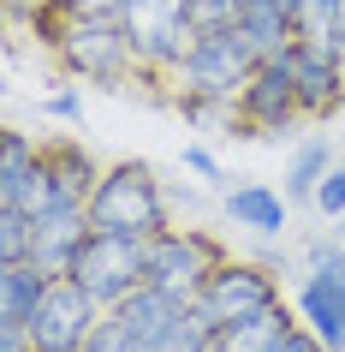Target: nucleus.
Wrapping results in <instances>:
<instances>
[{"label":"nucleus","instance_id":"nucleus-1","mask_svg":"<svg viewBox=\"0 0 345 352\" xmlns=\"http://www.w3.org/2000/svg\"><path fill=\"white\" fill-rule=\"evenodd\" d=\"M30 30L84 84H102V90L143 84V66L131 54V36H126V24H119V12H95L84 0H42L36 12H30Z\"/></svg>","mask_w":345,"mask_h":352},{"label":"nucleus","instance_id":"nucleus-2","mask_svg":"<svg viewBox=\"0 0 345 352\" xmlns=\"http://www.w3.org/2000/svg\"><path fill=\"white\" fill-rule=\"evenodd\" d=\"M90 221L102 233H131V239H155L173 227V197L155 179L149 162H113L90 197Z\"/></svg>","mask_w":345,"mask_h":352},{"label":"nucleus","instance_id":"nucleus-3","mask_svg":"<svg viewBox=\"0 0 345 352\" xmlns=\"http://www.w3.org/2000/svg\"><path fill=\"white\" fill-rule=\"evenodd\" d=\"M256 66H262V54L250 48V36H244L238 24L197 30L191 54H185L179 72H173V102H179V96H220V102H238V90L250 84Z\"/></svg>","mask_w":345,"mask_h":352},{"label":"nucleus","instance_id":"nucleus-4","mask_svg":"<svg viewBox=\"0 0 345 352\" xmlns=\"http://www.w3.org/2000/svg\"><path fill=\"white\" fill-rule=\"evenodd\" d=\"M113 12L126 24L137 66H143L149 78L173 84L179 60L191 54V42H197V12H191V0H119Z\"/></svg>","mask_w":345,"mask_h":352},{"label":"nucleus","instance_id":"nucleus-5","mask_svg":"<svg viewBox=\"0 0 345 352\" xmlns=\"http://www.w3.org/2000/svg\"><path fill=\"white\" fill-rule=\"evenodd\" d=\"M72 280L113 311L119 298H131L137 287H149V239L90 227V239L78 245V257H72Z\"/></svg>","mask_w":345,"mask_h":352},{"label":"nucleus","instance_id":"nucleus-6","mask_svg":"<svg viewBox=\"0 0 345 352\" xmlns=\"http://www.w3.org/2000/svg\"><path fill=\"white\" fill-rule=\"evenodd\" d=\"M233 257L226 245L209 233V227H167L149 239V287H161V293L185 298V305H197V293L209 287L220 263Z\"/></svg>","mask_w":345,"mask_h":352},{"label":"nucleus","instance_id":"nucleus-7","mask_svg":"<svg viewBox=\"0 0 345 352\" xmlns=\"http://www.w3.org/2000/svg\"><path fill=\"white\" fill-rule=\"evenodd\" d=\"M274 305H286L280 298V269H268V263H244V257H226L209 275V287L197 293V311L220 329H233V322H244V316H262L274 311Z\"/></svg>","mask_w":345,"mask_h":352},{"label":"nucleus","instance_id":"nucleus-8","mask_svg":"<svg viewBox=\"0 0 345 352\" xmlns=\"http://www.w3.org/2000/svg\"><path fill=\"white\" fill-rule=\"evenodd\" d=\"M102 311H108V305L95 293H84L72 275H54L42 287L36 311H30V346L36 352H84V340L95 334Z\"/></svg>","mask_w":345,"mask_h":352},{"label":"nucleus","instance_id":"nucleus-9","mask_svg":"<svg viewBox=\"0 0 345 352\" xmlns=\"http://www.w3.org/2000/svg\"><path fill=\"white\" fill-rule=\"evenodd\" d=\"M238 120H244V138H286L292 126L309 120L304 102H298V78H292L286 54L262 60L250 72V84L238 90Z\"/></svg>","mask_w":345,"mask_h":352},{"label":"nucleus","instance_id":"nucleus-10","mask_svg":"<svg viewBox=\"0 0 345 352\" xmlns=\"http://www.w3.org/2000/svg\"><path fill=\"white\" fill-rule=\"evenodd\" d=\"M286 66L298 78V102L309 120H333L345 108V54L322 36H292Z\"/></svg>","mask_w":345,"mask_h":352},{"label":"nucleus","instance_id":"nucleus-11","mask_svg":"<svg viewBox=\"0 0 345 352\" xmlns=\"http://www.w3.org/2000/svg\"><path fill=\"white\" fill-rule=\"evenodd\" d=\"M298 322L327 352H345V257L327 263V269L298 275Z\"/></svg>","mask_w":345,"mask_h":352},{"label":"nucleus","instance_id":"nucleus-12","mask_svg":"<svg viewBox=\"0 0 345 352\" xmlns=\"http://www.w3.org/2000/svg\"><path fill=\"white\" fill-rule=\"evenodd\" d=\"M90 209H42L36 221H30V251H24V263L30 269H42V275H72V257L78 245L90 239Z\"/></svg>","mask_w":345,"mask_h":352},{"label":"nucleus","instance_id":"nucleus-13","mask_svg":"<svg viewBox=\"0 0 345 352\" xmlns=\"http://www.w3.org/2000/svg\"><path fill=\"white\" fill-rule=\"evenodd\" d=\"M42 167H48V191H54V204H48V209H90L95 186H102V173H108L78 138L42 144Z\"/></svg>","mask_w":345,"mask_h":352},{"label":"nucleus","instance_id":"nucleus-14","mask_svg":"<svg viewBox=\"0 0 345 352\" xmlns=\"http://www.w3.org/2000/svg\"><path fill=\"white\" fill-rule=\"evenodd\" d=\"M220 215L233 227H244V233H256V239H280L292 227V197L262 186V179H244V186L220 191Z\"/></svg>","mask_w":345,"mask_h":352},{"label":"nucleus","instance_id":"nucleus-15","mask_svg":"<svg viewBox=\"0 0 345 352\" xmlns=\"http://www.w3.org/2000/svg\"><path fill=\"white\" fill-rule=\"evenodd\" d=\"M113 316H119V329H126V340H131L137 352H155V346L167 340V329L185 316V298L161 293V287H137L131 298L113 305Z\"/></svg>","mask_w":345,"mask_h":352},{"label":"nucleus","instance_id":"nucleus-16","mask_svg":"<svg viewBox=\"0 0 345 352\" xmlns=\"http://www.w3.org/2000/svg\"><path fill=\"white\" fill-rule=\"evenodd\" d=\"M333 162H340L333 138H327V131H304V138L292 144V155H286V197L292 204H316V186L327 179Z\"/></svg>","mask_w":345,"mask_h":352},{"label":"nucleus","instance_id":"nucleus-17","mask_svg":"<svg viewBox=\"0 0 345 352\" xmlns=\"http://www.w3.org/2000/svg\"><path fill=\"white\" fill-rule=\"evenodd\" d=\"M292 329H298V305H274V311H262V316H244L233 329H220L215 352H274Z\"/></svg>","mask_w":345,"mask_h":352},{"label":"nucleus","instance_id":"nucleus-18","mask_svg":"<svg viewBox=\"0 0 345 352\" xmlns=\"http://www.w3.org/2000/svg\"><path fill=\"white\" fill-rule=\"evenodd\" d=\"M36 167H42V144L30 138V131L12 126L6 138H0V204H24Z\"/></svg>","mask_w":345,"mask_h":352},{"label":"nucleus","instance_id":"nucleus-19","mask_svg":"<svg viewBox=\"0 0 345 352\" xmlns=\"http://www.w3.org/2000/svg\"><path fill=\"white\" fill-rule=\"evenodd\" d=\"M42 287H48L42 269H30V263H0V322L30 329V311H36Z\"/></svg>","mask_w":345,"mask_h":352},{"label":"nucleus","instance_id":"nucleus-20","mask_svg":"<svg viewBox=\"0 0 345 352\" xmlns=\"http://www.w3.org/2000/svg\"><path fill=\"white\" fill-rule=\"evenodd\" d=\"M340 12H345V0H298V36H333V24H340Z\"/></svg>","mask_w":345,"mask_h":352},{"label":"nucleus","instance_id":"nucleus-21","mask_svg":"<svg viewBox=\"0 0 345 352\" xmlns=\"http://www.w3.org/2000/svg\"><path fill=\"white\" fill-rule=\"evenodd\" d=\"M24 251H30V215L0 204V263H24Z\"/></svg>","mask_w":345,"mask_h":352},{"label":"nucleus","instance_id":"nucleus-22","mask_svg":"<svg viewBox=\"0 0 345 352\" xmlns=\"http://www.w3.org/2000/svg\"><path fill=\"white\" fill-rule=\"evenodd\" d=\"M179 167L197 179V186H209V191L226 186V167H220V155H215L209 144H185V149H179Z\"/></svg>","mask_w":345,"mask_h":352},{"label":"nucleus","instance_id":"nucleus-23","mask_svg":"<svg viewBox=\"0 0 345 352\" xmlns=\"http://www.w3.org/2000/svg\"><path fill=\"white\" fill-rule=\"evenodd\" d=\"M309 209H316L322 221H345V155L327 167V179L316 186V204H309Z\"/></svg>","mask_w":345,"mask_h":352},{"label":"nucleus","instance_id":"nucleus-24","mask_svg":"<svg viewBox=\"0 0 345 352\" xmlns=\"http://www.w3.org/2000/svg\"><path fill=\"white\" fill-rule=\"evenodd\" d=\"M42 113H48V120L78 126V120H84V96H78V84H60L54 96H42Z\"/></svg>","mask_w":345,"mask_h":352},{"label":"nucleus","instance_id":"nucleus-25","mask_svg":"<svg viewBox=\"0 0 345 352\" xmlns=\"http://www.w3.org/2000/svg\"><path fill=\"white\" fill-rule=\"evenodd\" d=\"M274 352H327V346H322V340H316V334L304 329V322H298V329H292V334H286V340H280Z\"/></svg>","mask_w":345,"mask_h":352},{"label":"nucleus","instance_id":"nucleus-26","mask_svg":"<svg viewBox=\"0 0 345 352\" xmlns=\"http://www.w3.org/2000/svg\"><path fill=\"white\" fill-rule=\"evenodd\" d=\"M36 6H42V0H6V12H12V19H30Z\"/></svg>","mask_w":345,"mask_h":352},{"label":"nucleus","instance_id":"nucleus-27","mask_svg":"<svg viewBox=\"0 0 345 352\" xmlns=\"http://www.w3.org/2000/svg\"><path fill=\"white\" fill-rule=\"evenodd\" d=\"M327 42H333V48L345 54V12H340V24H333V36H327Z\"/></svg>","mask_w":345,"mask_h":352},{"label":"nucleus","instance_id":"nucleus-28","mask_svg":"<svg viewBox=\"0 0 345 352\" xmlns=\"http://www.w3.org/2000/svg\"><path fill=\"white\" fill-rule=\"evenodd\" d=\"M84 6H95V12H113V6H119V0H84Z\"/></svg>","mask_w":345,"mask_h":352}]
</instances>
